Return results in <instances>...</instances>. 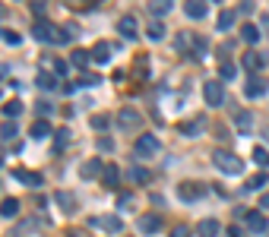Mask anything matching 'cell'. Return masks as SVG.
<instances>
[{"instance_id":"obj_33","label":"cell","mask_w":269,"mask_h":237,"mask_svg":"<svg viewBox=\"0 0 269 237\" xmlns=\"http://www.w3.org/2000/svg\"><path fill=\"white\" fill-rule=\"evenodd\" d=\"M219 73H222V79H235L238 70H235V64H231V61H222L219 64Z\"/></svg>"},{"instance_id":"obj_8","label":"cell","mask_w":269,"mask_h":237,"mask_svg":"<svg viewBox=\"0 0 269 237\" xmlns=\"http://www.w3.org/2000/svg\"><path fill=\"white\" fill-rule=\"evenodd\" d=\"M206 121H209L206 114H196L193 121H184V124H181V133H184V136H196V133H203V130H206Z\"/></svg>"},{"instance_id":"obj_5","label":"cell","mask_w":269,"mask_h":237,"mask_svg":"<svg viewBox=\"0 0 269 237\" xmlns=\"http://www.w3.org/2000/svg\"><path fill=\"white\" fill-rule=\"evenodd\" d=\"M158 139L155 136H152V133H146V136H139L136 139V155L139 158H152V155H158Z\"/></svg>"},{"instance_id":"obj_2","label":"cell","mask_w":269,"mask_h":237,"mask_svg":"<svg viewBox=\"0 0 269 237\" xmlns=\"http://www.w3.org/2000/svg\"><path fill=\"white\" fill-rule=\"evenodd\" d=\"M212 161H216V168L222 174H228V177H238L244 171V161L235 155V152H228V149H216L212 152Z\"/></svg>"},{"instance_id":"obj_3","label":"cell","mask_w":269,"mask_h":237,"mask_svg":"<svg viewBox=\"0 0 269 237\" xmlns=\"http://www.w3.org/2000/svg\"><path fill=\"white\" fill-rule=\"evenodd\" d=\"M203 98L209 108H219L222 101H225V86H222V79H209L203 86Z\"/></svg>"},{"instance_id":"obj_32","label":"cell","mask_w":269,"mask_h":237,"mask_svg":"<svg viewBox=\"0 0 269 237\" xmlns=\"http://www.w3.org/2000/svg\"><path fill=\"white\" fill-rule=\"evenodd\" d=\"M57 203H61V209H64V212H73V209H76L73 193H57Z\"/></svg>"},{"instance_id":"obj_40","label":"cell","mask_w":269,"mask_h":237,"mask_svg":"<svg viewBox=\"0 0 269 237\" xmlns=\"http://www.w3.org/2000/svg\"><path fill=\"white\" fill-rule=\"evenodd\" d=\"M253 127V114H238V130H250Z\"/></svg>"},{"instance_id":"obj_25","label":"cell","mask_w":269,"mask_h":237,"mask_svg":"<svg viewBox=\"0 0 269 237\" xmlns=\"http://www.w3.org/2000/svg\"><path fill=\"white\" fill-rule=\"evenodd\" d=\"M92 61V54H86V51H79V47H76V51H70V64H73L76 70H83L86 64Z\"/></svg>"},{"instance_id":"obj_31","label":"cell","mask_w":269,"mask_h":237,"mask_svg":"<svg viewBox=\"0 0 269 237\" xmlns=\"http://www.w3.org/2000/svg\"><path fill=\"white\" fill-rule=\"evenodd\" d=\"M130 181H133V184H149L152 174H149L146 168H130Z\"/></svg>"},{"instance_id":"obj_36","label":"cell","mask_w":269,"mask_h":237,"mask_svg":"<svg viewBox=\"0 0 269 237\" xmlns=\"http://www.w3.org/2000/svg\"><path fill=\"white\" fill-rule=\"evenodd\" d=\"M108 117H104V114H95V117H92V130H98V133H104V130H108Z\"/></svg>"},{"instance_id":"obj_49","label":"cell","mask_w":269,"mask_h":237,"mask_svg":"<svg viewBox=\"0 0 269 237\" xmlns=\"http://www.w3.org/2000/svg\"><path fill=\"white\" fill-rule=\"evenodd\" d=\"M260 206H263V209H269V193H266V196L260 199Z\"/></svg>"},{"instance_id":"obj_51","label":"cell","mask_w":269,"mask_h":237,"mask_svg":"<svg viewBox=\"0 0 269 237\" xmlns=\"http://www.w3.org/2000/svg\"><path fill=\"white\" fill-rule=\"evenodd\" d=\"M4 16H7V7H4V4H0V19H4Z\"/></svg>"},{"instance_id":"obj_12","label":"cell","mask_w":269,"mask_h":237,"mask_svg":"<svg viewBox=\"0 0 269 237\" xmlns=\"http://www.w3.org/2000/svg\"><path fill=\"white\" fill-rule=\"evenodd\" d=\"M171 7H174V0H146V10L152 16H165Z\"/></svg>"},{"instance_id":"obj_21","label":"cell","mask_w":269,"mask_h":237,"mask_svg":"<svg viewBox=\"0 0 269 237\" xmlns=\"http://www.w3.org/2000/svg\"><path fill=\"white\" fill-rule=\"evenodd\" d=\"M146 35H149V38H152V41H158V38H165V22H162V19H152V22H149V26H146Z\"/></svg>"},{"instance_id":"obj_20","label":"cell","mask_w":269,"mask_h":237,"mask_svg":"<svg viewBox=\"0 0 269 237\" xmlns=\"http://www.w3.org/2000/svg\"><path fill=\"white\" fill-rule=\"evenodd\" d=\"M92 61H95V64H108V61H111V44L98 41V44H95V51H92Z\"/></svg>"},{"instance_id":"obj_43","label":"cell","mask_w":269,"mask_h":237,"mask_svg":"<svg viewBox=\"0 0 269 237\" xmlns=\"http://www.w3.org/2000/svg\"><path fill=\"white\" fill-rule=\"evenodd\" d=\"M171 237H190V228H187V224H174V228H171Z\"/></svg>"},{"instance_id":"obj_6","label":"cell","mask_w":269,"mask_h":237,"mask_svg":"<svg viewBox=\"0 0 269 237\" xmlns=\"http://www.w3.org/2000/svg\"><path fill=\"white\" fill-rule=\"evenodd\" d=\"M266 89H269V82L263 76H256V73L247 76V82H244V95H247V98H263Z\"/></svg>"},{"instance_id":"obj_47","label":"cell","mask_w":269,"mask_h":237,"mask_svg":"<svg viewBox=\"0 0 269 237\" xmlns=\"http://www.w3.org/2000/svg\"><path fill=\"white\" fill-rule=\"evenodd\" d=\"M51 64H54V73H57V76L67 73V64H64V61H51Z\"/></svg>"},{"instance_id":"obj_23","label":"cell","mask_w":269,"mask_h":237,"mask_svg":"<svg viewBox=\"0 0 269 237\" xmlns=\"http://www.w3.org/2000/svg\"><path fill=\"white\" fill-rule=\"evenodd\" d=\"M269 184V174L266 171H260V174H253L247 184H244V193H247V190H260V187H266Z\"/></svg>"},{"instance_id":"obj_48","label":"cell","mask_w":269,"mask_h":237,"mask_svg":"<svg viewBox=\"0 0 269 237\" xmlns=\"http://www.w3.org/2000/svg\"><path fill=\"white\" fill-rule=\"evenodd\" d=\"M44 7H48V0H32V10H35V13H41Z\"/></svg>"},{"instance_id":"obj_24","label":"cell","mask_w":269,"mask_h":237,"mask_svg":"<svg viewBox=\"0 0 269 237\" xmlns=\"http://www.w3.org/2000/svg\"><path fill=\"white\" fill-rule=\"evenodd\" d=\"M235 13H231V10H225V13H219V19H216V26H219V32H228L231 26H235Z\"/></svg>"},{"instance_id":"obj_18","label":"cell","mask_w":269,"mask_h":237,"mask_svg":"<svg viewBox=\"0 0 269 237\" xmlns=\"http://www.w3.org/2000/svg\"><path fill=\"white\" fill-rule=\"evenodd\" d=\"M196 234L200 237H216L219 234V221L216 218H203L200 224H196Z\"/></svg>"},{"instance_id":"obj_4","label":"cell","mask_w":269,"mask_h":237,"mask_svg":"<svg viewBox=\"0 0 269 237\" xmlns=\"http://www.w3.org/2000/svg\"><path fill=\"white\" fill-rule=\"evenodd\" d=\"M203 193H206V187H203V184H193V181L178 184V196L184 199V203H196V199H203Z\"/></svg>"},{"instance_id":"obj_17","label":"cell","mask_w":269,"mask_h":237,"mask_svg":"<svg viewBox=\"0 0 269 237\" xmlns=\"http://www.w3.org/2000/svg\"><path fill=\"white\" fill-rule=\"evenodd\" d=\"M101 181H104V187H118L121 184V168L118 164H108V168L101 171Z\"/></svg>"},{"instance_id":"obj_22","label":"cell","mask_w":269,"mask_h":237,"mask_svg":"<svg viewBox=\"0 0 269 237\" xmlns=\"http://www.w3.org/2000/svg\"><path fill=\"white\" fill-rule=\"evenodd\" d=\"M29 133H32V139H44V136H51V124L48 121H35Z\"/></svg>"},{"instance_id":"obj_38","label":"cell","mask_w":269,"mask_h":237,"mask_svg":"<svg viewBox=\"0 0 269 237\" xmlns=\"http://www.w3.org/2000/svg\"><path fill=\"white\" fill-rule=\"evenodd\" d=\"M253 10H256V4H253V0H241V4H238V13H241V16H250Z\"/></svg>"},{"instance_id":"obj_52","label":"cell","mask_w":269,"mask_h":237,"mask_svg":"<svg viewBox=\"0 0 269 237\" xmlns=\"http://www.w3.org/2000/svg\"><path fill=\"white\" fill-rule=\"evenodd\" d=\"M263 136H266V142H269V127H266V130H263Z\"/></svg>"},{"instance_id":"obj_13","label":"cell","mask_w":269,"mask_h":237,"mask_svg":"<svg viewBox=\"0 0 269 237\" xmlns=\"http://www.w3.org/2000/svg\"><path fill=\"white\" fill-rule=\"evenodd\" d=\"M174 41H178L174 47H178L181 54H187V51H193V44H196V35H193V32H178V38H174Z\"/></svg>"},{"instance_id":"obj_28","label":"cell","mask_w":269,"mask_h":237,"mask_svg":"<svg viewBox=\"0 0 269 237\" xmlns=\"http://www.w3.org/2000/svg\"><path fill=\"white\" fill-rule=\"evenodd\" d=\"M241 38L247 41V44H253L256 38H260V29H256V26H250V22H244V29H241Z\"/></svg>"},{"instance_id":"obj_26","label":"cell","mask_w":269,"mask_h":237,"mask_svg":"<svg viewBox=\"0 0 269 237\" xmlns=\"http://www.w3.org/2000/svg\"><path fill=\"white\" fill-rule=\"evenodd\" d=\"M263 64H266V61H263L256 51H247V54H244V67H247V70H260Z\"/></svg>"},{"instance_id":"obj_16","label":"cell","mask_w":269,"mask_h":237,"mask_svg":"<svg viewBox=\"0 0 269 237\" xmlns=\"http://www.w3.org/2000/svg\"><path fill=\"white\" fill-rule=\"evenodd\" d=\"M158 228H162L158 215H143V218H139V231H143V234H155Z\"/></svg>"},{"instance_id":"obj_7","label":"cell","mask_w":269,"mask_h":237,"mask_svg":"<svg viewBox=\"0 0 269 237\" xmlns=\"http://www.w3.org/2000/svg\"><path fill=\"white\" fill-rule=\"evenodd\" d=\"M89 224H92V228H98V231H111V234H118L124 228V221L118 215H95Z\"/></svg>"},{"instance_id":"obj_37","label":"cell","mask_w":269,"mask_h":237,"mask_svg":"<svg viewBox=\"0 0 269 237\" xmlns=\"http://www.w3.org/2000/svg\"><path fill=\"white\" fill-rule=\"evenodd\" d=\"M0 136H4V139H13V136H16V124H13V121L0 124Z\"/></svg>"},{"instance_id":"obj_45","label":"cell","mask_w":269,"mask_h":237,"mask_svg":"<svg viewBox=\"0 0 269 237\" xmlns=\"http://www.w3.org/2000/svg\"><path fill=\"white\" fill-rule=\"evenodd\" d=\"M98 82H101V79H98V73H95V76H92V73H86V76H83V82H79V86H98Z\"/></svg>"},{"instance_id":"obj_41","label":"cell","mask_w":269,"mask_h":237,"mask_svg":"<svg viewBox=\"0 0 269 237\" xmlns=\"http://www.w3.org/2000/svg\"><path fill=\"white\" fill-rule=\"evenodd\" d=\"M193 57H196V61H200V57L206 54V38H196V44H193V51H190Z\"/></svg>"},{"instance_id":"obj_11","label":"cell","mask_w":269,"mask_h":237,"mask_svg":"<svg viewBox=\"0 0 269 237\" xmlns=\"http://www.w3.org/2000/svg\"><path fill=\"white\" fill-rule=\"evenodd\" d=\"M13 177H16L19 184H26V187H38V184H41V174L26 171V168H16V171H13Z\"/></svg>"},{"instance_id":"obj_29","label":"cell","mask_w":269,"mask_h":237,"mask_svg":"<svg viewBox=\"0 0 269 237\" xmlns=\"http://www.w3.org/2000/svg\"><path fill=\"white\" fill-rule=\"evenodd\" d=\"M67 146H70V130H57V133H54V149L64 152Z\"/></svg>"},{"instance_id":"obj_35","label":"cell","mask_w":269,"mask_h":237,"mask_svg":"<svg viewBox=\"0 0 269 237\" xmlns=\"http://www.w3.org/2000/svg\"><path fill=\"white\" fill-rule=\"evenodd\" d=\"M4 114H7V117H19V114H22V101H7V104H4Z\"/></svg>"},{"instance_id":"obj_46","label":"cell","mask_w":269,"mask_h":237,"mask_svg":"<svg viewBox=\"0 0 269 237\" xmlns=\"http://www.w3.org/2000/svg\"><path fill=\"white\" fill-rule=\"evenodd\" d=\"M98 149H101V152H111V149H114V142H111L108 136H101V139H98Z\"/></svg>"},{"instance_id":"obj_30","label":"cell","mask_w":269,"mask_h":237,"mask_svg":"<svg viewBox=\"0 0 269 237\" xmlns=\"http://www.w3.org/2000/svg\"><path fill=\"white\" fill-rule=\"evenodd\" d=\"M0 41H7V44H13V47H19V44H22L19 32H13V29H0Z\"/></svg>"},{"instance_id":"obj_53","label":"cell","mask_w":269,"mask_h":237,"mask_svg":"<svg viewBox=\"0 0 269 237\" xmlns=\"http://www.w3.org/2000/svg\"><path fill=\"white\" fill-rule=\"evenodd\" d=\"M92 4H101V0H92Z\"/></svg>"},{"instance_id":"obj_15","label":"cell","mask_w":269,"mask_h":237,"mask_svg":"<svg viewBox=\"0 0 269 237\" xmlns=\"http://www.w3.org/2000/svg\"><path fill=\"white\" fill-rule=\"evenodd\" d=\"M118 32L124 35V38H136V32H139V26H136V19H133V16H124V19L118 22Z\"/></svg>"},{"instance_id":"obj_9","label":"cell","mask_w":269,"mask_h":237,"mask_svg":"<svg viewBox=\"0 0 269 237\" xmlns=\"http://www.w3.org/2000/svg\"><path fill=\"white\" fill-rule=\"evenodd\" d=\"M139 121H143V117H139V111H133V108H124V111H121V117H118L121 130H136V127H139Z\"/></svg>"},{"instance_id":"obj_34","label":"cell","mask_w":269,"mask_h":237,"mask_svg":"<svg viewBox=\"0 0 269 237\" xmlns=\"http://www.w3.org/2000/svg\"><path fill=\"white\" fill-rule=\"evenodd\" d=\"M38 86L41 89H54L57 86V76L54 73H38Z\"/></svg>"},{"instance_id":"obj_1","label":"cell","mask_w":269,"mask_h":237,"mask_svg":"<svg viewBox=\"0 0 269 237\" xmlns=\"http://www.w3.org/2000/svg\"><path fill=\"white\" fill-rule=\"evenodd\" d=\"M32 35L38 41H44V44H67L73 35H70L67 29H57V26H51V22H35L32 26Z\"/></svg>"},{"instance_id":"obj_42","label":"cell","mask_w":269,"mask_h":237,"mask_svg":"<svg viewBox=\"0 0 269 237\" xmlns=\"http://www.w3.org/2000/svg\"><path fill=\"white\" fill-rule=\"evenodd\" d=\"M253 161L256 164H269V152L266 149H253Z\"/></svg>"},{"instance_id":"obj_10","label":"cell","mask_w":269,"mask_h":237,"mask_svg":"<svg viewBox=\"0 0 269 237\" xmlns=\"http://www.w3.org/2000/svg\"><path fill=\"white\" fill-rule=\"evenodd\" d=\"M184 10H187V16H190V19H203L209 7H206V0H187Z\"/></svg>"},{"instance_id":"obj_14","label":"cell","mask_w":269,"mask_h":237,"mask_svg":"<svg viewBox=\"0 0 269 237\" xmlns=\"http://www.w3.org/2000/svg\"><path fill=\"white\" fill-rule=\"evenodd\" d=\"M247 231H253V234H263V231H266L263 212H247Z\"/></svg>"},{"instance_id":"obj_50","label":"cell","mask_w":269,"mask_h":237,"mask_svg":"<svg viewBox=\"0 0 269 237\" xmlns=\"http://www.w3.org/2000/svg\"><path fill=\"white\" fill-rule=\"evenodd\" d=\"M263 29H266V32H269V16H263Z\"/></svg>"},{"instance_id":"obj_44","label":"cell","mask_w":269,"mask_h":237,"mask_svg":"<svg viewBox=\"0 0 269 237\" xmlns=\"http://www.w3.org/2000/svg\"><path fill=\"white\" fill-rule=\"evenodd\" d=\"M130 206H133L130 193H121V196H118V209H130Z\"/></svg>"},{"instance_id":"obj_19","label":"cell","mask_w":269,"mask_h":237,"mask_svg":"<svg viewBox=\"0 0 269 237\" xmlns=\"http://www.w3.org/2000/svg\"><path fill=\"white\" fill-rule=\"evenodd\" d=\"M104 168H101V161L98 158H89L86 164H83V171H79V174H83V181H92V177H98Z\"/></svg>"},{"instance_id":"obj_27","label":"cell","mask_w":269,"mask_h":237,"mask_svg":"<svg viewBox=\"0 0 269 237\" xmlns=\"http://www.w3.org/2000/svg\"><path fill=\"white\" fill-rule=\"evenodd\" d=\"M16 212H19V199H4V203H0V215L13 218Z\"/></svg>"},{"instance_id":"obj_39","label":"cell","mask_w":269,"mask_h":237,"mask_svg":"<svg viewBox=\"0 0 269 237\" xmlns=\"http://www.w3.org/2000/svg\"><path fill=\"white\" fill-rule=\"evenodd\" d=\"M35 111H38L41 117H48V114H54V104H51V101H44V98H41L38 104H35Z\"/></svg>"}]
</instances>
